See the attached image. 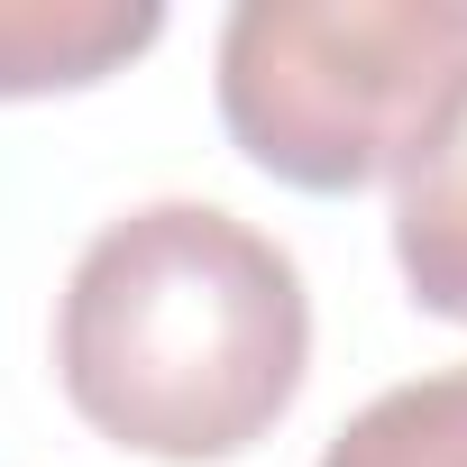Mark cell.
<instances>
[{"instance_id": "cell-1", "label": "cell", "mask_w": 467, "mask_h": 467, "mask_svg": "<svg viewBox=\"0 0 467 467\" xmlns=\"http://www.w3.org/2000/svg\"><path fill=\"white\" fill-rule=\"evenodd\" d=\"M56 376L110 449L220 467L257 449L312 376L303 266L220 202H138L65 275Z\"/></svg>"}, {"instance_id": "cell-2", "label": "cell", "mask_w": 467, "mask_h": 467, "mask_svg": "<svg viewBox=\"0 0 467 467\" xmlns=\"http://www.w3.org/2000/svg\"><path fill=\"white\" fill-rule=\"evenodd\" d=\"M220 129L294 192H358L467 83V0H239L220 19Z\"/></svg>"}, {"instance_id": "cell-3", "label": "cell", "mask_w": 467, "mask_h": 467, "mask_svg": "<svg viewBox=\"0 0 467 467\" xmlns=\"http://www.w3.org/2000/svg\"><path fill=\"white\" fill-rule=\"evenodd\" d=\"M165 37L156 0H0V101L92 92Z\"/></svg>"}, {"instance_id": "cell-4", "label": "cell", "mask_w": 467, "mask_h": 467, "mask_svg": "<svg viewBox=\"0 0 467 467\" xmlns=\"http://www.w3.org/2000/svg\"><path fill=\"white\" fill-rule=\"evenodd\" d=\"M394 266L431 321H467V83L394 165Z\"/></svg>"}, {"instance_id": "cell-5", "label": "cell", "mask_w": 467, "mask_h": 467, "mask_svg": "<svg viewBox=\"0 0 467 467\" xmlns=\"http://www.w3.org/2000/svg\"><path fill=\"white\" fill-rule=\"evenodd\" d=\"M321 467H467V358L385 385L367 412L330 431Z\"/></svg>"}]
</instances>
